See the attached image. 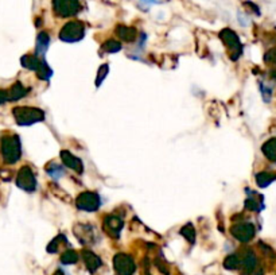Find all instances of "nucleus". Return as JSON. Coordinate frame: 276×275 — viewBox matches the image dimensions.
Returning <instances> with one entry per match:
<instances>
[]
</instances>
